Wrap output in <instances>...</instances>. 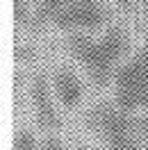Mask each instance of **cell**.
<instances>
[{
	"instance_id": "obj_8",
	"label": "cell",
	"mask_w": 148,
	"mask_h": 150,
	"mask_svg": "<svg viewBox=\"0 0 148 150\" xmlns=\"http://www.w3.org/2000/svg\"><path fill=\"white\" fill-rule=\"evenodd\" d=\"M14 150H41V141L32 127H18L14 132Z\"/></svg>"
},
{
	"instance_id": "obj_2",
	"label": "cell",
	"mask_w": 148,
	"mask_h": 150,
	"mask_svg": "<svg viewBox=\"0 0 148 150\" xmlns=\"http://www.w3.org/2000/svg\"><path fill=\"white\" fill-rule=\"evenodd\" d=\"M87 125L102 137L107 150H148V139L134 125V112L116 103H96L87 112Z\"/></svg>"
},
{
	"instance_id": "obj_11",
	"label": "cell",
	"mask_w": 148,
	"mask_h": 150,
	"mask_svg": "<svg viewBox=\"0 0 148 150\" xmlns=\"http://www.w3.org/2000/svg\"><path fill=\"white\" fill-rule=\"evenodd\" d=\"M41 150H68V148H66V143L57 137L55 132H50V134H46L41 139Z\"/></svg>"
},
{
	"instance_id": "obj_4",
	"label": "cell",
	"mask_w": 148,
	"mask_h": 150,
	"mask_svg": "<svg viewBox=\"0 0 148 150\" xmlns=\"http://www.w3.org/2000/svg\"><path fill=\"white\" fill-rule=\"evenodd\" d=\"M110 18L112 11L105 0H71L53 16L50 23L66 34H71V32L98 34L107 28Z\"/></svg>"
},
{
	"instance_id": "obj_10",
	"label": "cell",
	"mask_w": 148,
	"mask_h": 150,
	"mask_svg": "<svg viewBox=\"0 0 148 150\" xmlns=\"http://www.w3.org/2000/svg\"><path fill=\"white\" fill-rule=\"evenodd\" d=\"M34 55H37V50H34L32 43H28V41H18V43L14 46V57H16V62H18L21 68L25 64H30V62L34 59Z\"/></svg>"
},
{
	"instance_id": "obj_6",
	"label": "cell",
	"mask_w": 148,
	"mask_h": 150,
	"mask_svg": "<svg viewBox=\"0 0 148 150\" xmlns=\"http://www.w3.org/2000/svg\"><path fill=\"white\" fill-rule=\"evenodd\" d=\"M50 84H53V93H55L59 107L75 109V107L82 105L87 86H84V80L78 75L75 68H71L66 64L55 66V71L50 75Z\"/></svg>"
},
{
	"instance_id": "obj_1",
	"label": "cell",
	"mask_w": 148,
	"mask_h": 150,
	"mask_svg": "<svg viewBox=\"0 0 148 150\" xmlns=\"http://www.w3.org/2000/svg\"><path fill=\"white\" fill-rule=\"evenodd\" d=\"M64 46L71 55L82 64L96 86L112 84L121 62L130 52V34L119 23H110L98 34L89 32H71L64 37Z\"/></svg>"
},
{
	"instance_id": "obj_13",
	"label": "cell",
	"mask_w": 148,
	"mask_h": 150,
	"mask_svg": "<svg viewBox=\"0 0 148 150\" xmlns=\"http://www.w3.org/2000/svg\"><path fill=\"white\" fill-rule=\"evenodd\" d=\"M78 150H96V148H93V146H80Z\"/></svg>"
},
{
	"instance_id": "obj_7",
	"label": "cell",
	"mask_w": 148,
	"mask_h": 150,
	"mask_svg": "<svg viewBox=\"0 0 148 150\" xmlns=\"http://www.w3.org/2000/svg\"><path fill=\"white\" fill-rule=\"evenodd\" d=\"M71 0H34V25H43L50 23L53 16L62 9L64 5H68Z\"/></svg>"
},
{
	"instance_id": "obj_3",
	"label": "cell",
	"mask_w": 148,
	"mask_h": 150,
	"mask_svg": "<svg viewBox=\"0 0 148 150\" xmlns=\"http://www.w3.org/2000/svg\"><path fill=\"white\" fill-rule=\"evenodd\" d=\"M114 103L125 112L148 109V37L130 52L112 77Z\"/></svg>"
},
{
	"instance_id": "obj_5",
	"label": "cell",
	"mask_w": 148,
	"mask_h": 150,
	"mask_svg": "<svg viewBox=\"0 0 148 150\" xmlns=\"http://www.w3.org/2000/svg\"><path fill=\"white\" fill-rule=\"evenodd\" d=\"M28 96H30V105H32V112L37 118V125L41 130L57 132L62 127V118L57 112V105L53 98V84H50V77L43 71H34L28 80Z\"/></svg>"
},
{
	"instance_id": "obj_12",
	"label": "cell",
	"mask_w": 148,
	"mask_h": 150,
	"mask_svg": "<svg viewBox=\"0 0 148 150\" xmlns=\"http://www.w3.org/2000/svg\"><path fill=\"white\" fill-rule=\"evenodd\" d=\"M121 5H132V2H134V0H119ZM139 5H144V7H148V0H137Z\"/></svg>"
},
{
	"instance_id": "obj_9",
	"label": "cell",
	"mask_w": 148,
	"mask_h": 150,
	"mask_svg": "<svg viewBox=\"0 0 148 150\" xmlns=\"http://www.w3.org/2000/svg\"><path fill=\"white\" fill-rule=\"evenodd\" d=\"M14 21L18 28H28L34 21V0H14Z\"/></svg>"
}]
</instances>
